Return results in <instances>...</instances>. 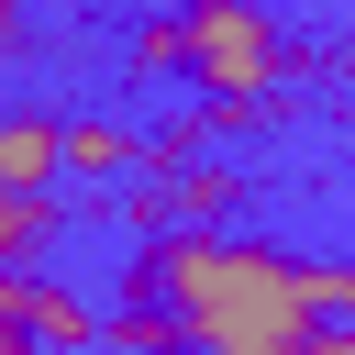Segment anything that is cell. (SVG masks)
I'll use <instances>...</instances> for the list:
<instances>
[{
    "label": "cell",
    "instance_id": "cell-1",
    "mask_svg": "<svg viewBox=\"0 0 355 355\" xmlns=\"http://www.w3.org/2000/svg\"><path fill=\"white\" fill-rule=\"evenodd\" d=\"M122 300H155L178 322V355H311L300 255L255 233H133Z\"/></svg>",
    "mask_w": 355,
    "mask_h": 355
},
{
    "label": "cell",
    "instance_id": "cell-2",
    "mask_svg": "<svg viewBox=\"0 0 355 355\" xmlns=\"http://www.w3.org/2000/svg\"><path fill=\"white\" fill-rule=\"evenodd\" d=\"M178 67L211 100H266L288 78V44H277L266 0H178Z\"/></svg>",
    "mask_w": 355,
    "mask_h": 355
},
{
    "label": "cell",
    "instance_id": "cell-3",
    "mask_svg": "<svg viewBox=\"0 0 355 355\" xmlns=\"http://www.w3.org/2000/svg\"><path fill=\"white\" fill-rule=\"evenodd\" d=\"M233 200H244V178H233L222 155H189V166H155L144 189H122L133 233H222Z\"/></svg>",
    "mask_w": 355,
    "mask_h": 355
},
{
    "label": "cell",
    "instance_id": "cell-4",
    "mask_svg": "<svg viewBox=\"0 0 355 355\" xmlns=\"http://www.w3.org/2000/svg\"><path fill=\"white\" fill-rule=\"evenodd\" d=\"M0 322L33 333L44 355H100V311H89L78 288H55L44 266H0Z\"/></svg>",
    "mask_w": 355,
    "mask_h": 355
},
{
    "label": "cell",
    "instance_id": "cell-5",
    "mask_svg": "<svg viewBox=\"0 0 355 355\" xmlns=\"http://www.w3.org/2000/svg\"><path fill=\"white\" fill-rule=\"evenodd\" d=\"M0 189H22V200H55L67 189V122L55 111H33V100L0 111Z\"/></svg>",
    "mask_w": 355,
    "mask_h": 355
},
{
    "label": "cell",
    "instance_id": "cell-6",
    "mask_svg": "<svg viewBox=\"0 0 355 355\" xmlns=\"http://www.w3.org/2000/svg\"><path fill=\"white\" fill-rule=\"evenodd\" d=\"M133 166H144V133H122V122H100V111L67 122V178H100V189H111V178H133Z\"/></svg>",
    "mask_w": 355,
    "mask_h": 355
},
{
    "label": "cell",
    "instance_id": "cell-7",
    "mask_svg": "<svg viewBox=\"0 0 355 355\" xmlns=\"http://www.w3.org/2000/svg\"><path fill=\"white\" fill-rule=\"evenodd\" d=\"M55 244V200H22V189H0V266H33Z\"/></svg>",
    "mask_w": 355,
    "mask_h": 355
},
{
    "label": "cell",
    "instance_id": "cell-8",
    "mask_svg": "<svg viewBox=\"0 0 355 355\" xmlns=\"http://www.w3.org/2000/svg\"><path fill=\"white\" fill-rule=\"evenodd\" d=\"M300 300H311V322H355V266L300 255Z\"/></svg>",
    "mask_w": 355,
    "mask_h": 355
},
{
    "label": "cell",
    "instance_id": "cell-9",
    "mask_svg": "<svg viewBox=\"0 0 355 355\" xmlns=\"http://www.w3.org/2000/svg\"><path fill=\"white\" fill-rule=\"evenodd\" d=\"M133 67H144V78H166V67H178V11H155V22L133 33Z\"/></svg>",
    "mask_w": 355,
    "mask_h": 355
},
{
    "label": "cell",
    "instance_id": "cell-10",
    "mask_svg": "<svg viewBox=\"0 0 355 355\" xmlns=\"http://www.w3.org/2000/svg\"><path fill=\"white\" fill-rule=\"evenodd\" d=\"M311 355H355V322H322V333H311Z\"/></svg>",
    "mask_w": 355,
    "mask_h": 355
},
{
    "label": "cell",
    "instance_id": "cell-11",
    "mask_svg": "<svg viewBox=\"0 0 355 355\" xmlns=\"http://www.w3.org/2000/svg\"><path fill=\"white\" fill-rule=\"evenodd\" d=\"M22 55V0H0V67Z\"/></svg>",
    "mask_w": 355,
    "mask_h": 355
},
{
    "label": "cell",
    "instance_id": "cell-12",
    "mask_svg": "<svg viewBox=\"0 0 355 355\" xmlns=\"http://www.w3.org/2000/svg\"><path fill=\"white\" fill-rule=\"evenodd\" d=\"M0 355H44V344H33V333H11V322H0Z\"/></svg>",
    "mask_w": 355,
    "mask_h": 355
}]
</instances>
